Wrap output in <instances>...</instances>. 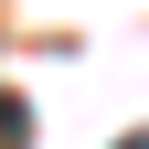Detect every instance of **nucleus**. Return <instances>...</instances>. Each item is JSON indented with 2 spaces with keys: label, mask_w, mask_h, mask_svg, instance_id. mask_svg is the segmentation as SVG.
<instances>
[{
  "label": "nucleus",
  "mask_w": 149,
  "mask_h": 149,
  "mask_svg": "<svg viewBox=\"0 0 149 149\" xmlns=\"http://www.w3.org/2000/svg\"><path fill=\"white\" fill-rule=\"evenodd\" d=\"M128 149H149V139H128Z\"/></svg>",
  "instance_id": "obj_1"
}]
</instances>
